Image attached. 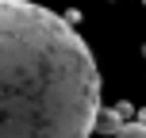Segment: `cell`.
Masks as SVG:
<instances>
[{"mask_svg": "<svg viewBox=\"0 0 146 138\" xmlns=\"http://www.w3.org/2000/svg\"><path fill=\"white\" fill-rule=\"evenodd\" d=\"M100 69L66 15L0 0V138H92Z\"/></svg>", "mask_w": 146, "mask_h": 138, "instance_id": "1", "label": "cell"}, {"mask_svg": "<svg viewBox=\"0 0 146 138\" xmlns=\"http://www.w3.org/2000/svg\"><path fill=\"white\" fill-rule=\"evenodd\" d=\"M127 115H131L127 104H119V108H100V111H96V134H111V138H115L119 131H123V119Z\"/></svg>", "mask_w": 146, "mask_h": 138, "instance_id": "2", "label": "cell"}, {"mask_svg": "<svg viewBox=\"0 0 146 138\" xmlns=\"http://www.w3.org/2000/svg\"><path fill=\"white\" fill-rule=\"evenodd\" d=\"M115 138H146V127L142 123H123V131H119Z\"/></svg>", "mask_w": 146, "mask_h": 138, "instance_id": "3", "label": "cell"}, {"mask_svg": "<svg viewBox=\"0 0 146 138\" xmlns=\"http://www.w3.org/2000/svg\"><path fill=\"white\" fill-rule=\"evenodd\" d=\"M139 123H142V127H146V108H139Z\"/></svg>", "mask_w": 146, "mask_h": 138, "instance_id": "4", "label": "cell"}, {"mask_svg": "<svg viewBox=\"0 0 146 138\" xmlns=\"http://www.w3.org/2000/svg\"><path fill=\"white\" fill-rule=\"evenodd\" d=\"M142 4H146V0H142Z\"/></svg>", "mask_w": 146, "mask_h": 138, "instance_id": "5", "label": "cell"}]
</instances>
